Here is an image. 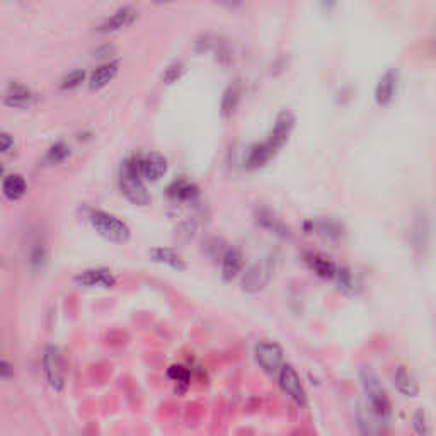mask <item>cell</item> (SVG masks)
<instances>
[{
  "instance_id": "26",
  "label": "cell",
  "mask_w": 436,
  "mask_h": 436,
  "mask_svg": "<svg viewBox=\"0 0 436 436\" xmlns=\"http://www.w3.org/2000/svg\"><path fill=\"white\" fill-rule=\"evenodd\" d=\"M167 376L171 379V382L176 383L179 392H184V390H188V387H190L191 373L188 368H184L183 365H172L167 370Z\"/></svg>"
},
{
  "instance_id": "2",
  "label": "cell",
  "mask_w": 436,
  "mask_h": 436,
  "mask_svg": "<svg viewBox=\"0 0 436 436\" xmlns=\"http://www.w3.org/2000/svg\"><path fill=\"white\" fill-rule=\"evenodd\" d=\"M89 221H91L92 228L109 242L127 244L131 237L130 227L121 218L105 212V210H92L89 213Z\"/></svg>"
},
{
  "instance_id": "1",
  "label": "cell",
  "mask_w": 436,
  "mask_h": 436,
  "mask_svg": "<svg viewBox=\"0 0 436 436\" xmlns=\"http://www.w3.org/2000/svg\"><path fill=\"white\" fill-rule=\"evenodd\" d=\"M120 190L125 198L135 206H147L150 203V194L143 184L140 158H127L120 171Z\"/></svg>"
},
{
  "instance_id": "25",
  "label": "cell",
  "mask_w": 436,
  "mask_h": 436,
  "mask_svg": "<svg viewBox=\"0 0 436 436\" xmlns=\"http://www.w3.org/2000/svg\"><path fill=\"white\" fill-rule=\"evenodd\" d=\"M70 157V147L64 142H57L55 145H51L48 149L46 155H44V164L46 165H58L62 162H65Z\"/></svg>"
},
{
  "instance_id": "14",
  "label": "cell",
  "mask_w": 436,
  "mask_h": 436,
  "mask_svg": "<svg viewBox=\"0 0 436 436\" xmlns=\"http://www.w3.org/2000/svg\"><path fill=\"white\" fill-rule=\"evenodd\" d=\"M278 147L275 145V143L271 142L269 138H266L264 142L257 143V145H254L253 149H251V154L249 157H247V167L251 169V171H254V169H261L264 167L266 164H268L269 161H271L273 157H275L276 154H278Z\"/></svg>"
},
{
  "instance_id": "12",
  "label": "cell",
  "mask_w": 436,
  "mask_h": 436,
  "mask_svg": "<svg viewBox=\"0 0 436 436\" xmlns=\"http://www.w3.org/2000/svg\"><path fill=\"white\" fill-rule=\"evenodd\" d=\"M167 158L158 152H150L145 157L140 158V169H142V176L147 181H158L165 176L167 172Z\"/></svg>"
},
{
  "instance_id": "11",
  "label": "cell",
  "mask_w": 436,
  "mask_h": 436,
  "mask_svg": "<svg viewBox=\"0 0 436 436\" xmlns=\"http://www.w3.org/2000/svg\"><path fill=\"white\" fill-rule=\"evenodd\" d=\"M399 84V72L395 69L387 70L382 77H380L379 84L375 87V101L379 106H389L395 98Z\"/></svg>"
},
{
  "instance_id": "20",
  "label": "cell",
  "mask_w": 436,
  "mask_h": 436,
  "mask_svg": "<svg viewBox=\"0 0 436 436\" xmlns=\"http://www.w3.org/2000/svg\"><path fill=\"white\" fill-rule=\"evenodd\" d=\"M394 385L399 394L406 395V397H416L419 395V383H417L416 376L406 367H399L394 375Z\"/></svg>"
},
{
  "instance_id": "16",
  "label": "cell",
  "mask_w": 436,
  "mask_h": 436,
  "mask_svg": "<svg viewBox=\"0 0 436 436\" xmlns=\"http://www.w3.org/2000/svg\"><path fill=\"white\" fill-rule=\"evenodd\" d=\"M220 268L221 278L225 282H232L234 278H237L244 268V256L237 247H230V249L225 251V254L220 260Z\"/></svg>"
},
{
  "instance_id": "3",
  "label": "cell",
  "mask_w": 436,
  "mask_h": 436,
  "mask_svg": "<svg viewBox=\"0 0 436 436\" xmlns=\"http://www.w3.org/2000/svg\"><path fill=\"white\" fill-rule=\"evenodd\" d=\"M360 380L373 415L379 417V421L389 419L390 401L389 397H387L385 389H383V385L380 383L379 376H376L372 370H368V368H363V370L360 372Z\"/></svg>"
},
{
  "instance_id": "30",
  "label": "cell",
  "mask_w": 436,
  "mask_h": 436,
  "mask_svg": "<svg viewBox=\"0 0 436 436\" xmlns=\"http://www.w3.org/2000/svg\"><path fill=\"white\" fill-rule=\"evenodd\" d=\"M183 65L181 64H176V65H171L167 70H165V75H164V80L165 84H174L177 79H179L181 75H183Z\"/></svg>"
},
{
  "instance_id": "22",
  "label": "cell",
  "mask_w": 436,
  "mask_h": 436,
  "mask_svg": "<svg viewBox=\"0 0 436 436\" xmlns=\"http://www.w3.org/2000/svg\"><path fill=\"white\" fill-rule=\"evenodd\" d=\"M28 191V183L21 174H7L2 181L3 197L10 201H19Z\"/></svg>"
},
{
  "instance_id": "13",
  "label": "cell",
  "mask_w": 436,
  "mask_h": 436,
  "mask_svg": "<svg viewBox=\"0 0 436 436\" xmlns=\"http://www.w3.org/2000/svg\"><path fill=\"white\" fill-rule=\"evenodd\" d=\"M149 257L154 262H158V264L169 266V268L174 269V271H186V268H188L186 261L183 260V256H181L176 249H172V247H164V246L152 247V249L149 251Z\"/></svg>"
},
{
  "instance_id": "17",
  "label": "cell",
  "mask_w": 436,
  "mask_h": 436,
  "mask_svg": "<svg viewBox=\"0 0 436 436\" xmlns=\"http://www.w3.org/2000/svg\"><path fill=\"white\" fill-rule=\"evenodd\" d=\"M293 127H295L293 114H291L290 111H282V113L278 114V118H276L275 128H273L271 133H269L268 138L271 140L278 149H282L284 143H287L288 136H290L291 131H293Z\"/></svg>"
},
{
  "instance_id": "21",
  "label": "cell",
  "mask_w": 436,
  "mask_h": 436,
  "mask_svg": "<svg viewBox=\"0 0 436 436\" xmlns=\"http://www.w3.org/2000/svg\"><path fill=\"white\" fill-rule=\"evenodd\" d=\"M256 217H257V224H260L261 227H264L266 230L271 232V234L278 235V237H283V239H288L291 235L290 228H288L287 225H284L283 221L275 215V213L269 212V210H266V208L260 210Z\"/></svg>"
},
{
  "instance_id": "19",
  "label": "cell",
  "mask_w": 436,
  "mask_h": 436,
  "mask_svg": "<svg viewBox=\"0 0 436 436\" xmlns=\"http://www.w3.org/2000/svg\"><path fill=\"white\" fill-rule=\"evenodd\" d=\"M305 230L309 234H317L324 239L338 240L343 237V227L338 221L331 220V218H319V220L307 221Z\"/></svg>"
},
{
  "instance_id": "6",
  "label": "cell",
  "mask_w": 436,
  "mask_h": 436,
  "mask_svg": "<svg viewBox=\"0 0 436 436\" xmlns=\"http://www.w3.org/2000/svg\"><path fill=\"white\" fill-rule=\"evenodd\" d=\"M278 383L282 387L283 394L287 395L290 401H293L298 408H305L307 406V392L304 389L300 376L297 370L291 365H283L278 372Z\"/></svg>"
},
{
  "instance_id": "15",
  "label": "cell",
  "mask_w": 436,
  "mask_h": 436,
  "mask_svg": "<svg viewBox=\"0 0 436 436\" xmlns=\"http://www.w3.org/2000/svg\"><path fill=\"white\" fill-rule=\"evenodd\" d=\"M269 282V268L266 264H254L244 273L242 290L249 293H256L262 290Z\"/></svg>"
},
{
  "instance_id": "27",
  "label": "cell",
  "mask_w": 436,
  "mask_h": 436,
  "mask_svg": "<svg viewBox=\"0 0 436 436\" xmlns=\"http://www.w3.org/2000/svg\"><path fill=\"white\" fill-rule=\"evenodd\" d=\"M412 426H415V431L417 435H428L431 431V419L430 415H428L426 409H417V411L412 415Z\"/></svg>"
},
{
  "instance_id": "24",
  "label": "cell",
  "mask_w": 436,
  "mask_h": 436,
  "mask_svg": "<svg viewBox=\"0 0 436 436\" xmlns=\"http://www.w3.org/2000/svg\"><path fill=\"white\" fill-rule=\"evenodd\" d=\"M240 98H242V89H240L239 84H234L224 92V98H221V105H220V111H221V116L224 118H230L232 114L235 113L237 109Z\"/></svg>"
},
{
  "instance_id": "9",
  "label": "cell",
  "mask_w": 436,
  "mask_h": 436,
  "mask_svg": "<svg viewBox=\"0 0 436 436\" xmlns=\"http://www.w3.org/2000/svg\"><path fill=\"white\" fill-rule=\"evenodd\" d=\"M36 96L33 94L31 89L22 86L19 82H12L7 87L6 96H3V105L12 109H28L35 105Z\"/></svg>"
},
{
  "instance_id": "8",
  "label": "cell",
  "mask_w": 436,
  "mask_h": 436,
  "mask_svg": "<svg viewBox=\"0 0 436 436\" xmlns=\"http://www.w3.org/2000/svg\"><path fill=\"white\" fill-rule=\"evenodd\" d=\"M79 287L84 288H113L116 284V278L113 273L106 268H91L84 269L73 278Z\"/></svg>"
},
{
  "instance_id": "33",
  "label": "cell",
  "mask_w": 436,
  "mask_h": 436,
  "mask_svg": "<svg viewBox=\"0 0 436 436\" xmlns=\"http://www.w3.org/2000/svg\"><path fill=\"white\" fill-rule=\"evenodd\" d=\"M212 2L228 7V9H237V7L242 6V0H212Z\"/></svg>"
},
{
  "instance_id": "7",
  "label": "cell",
  "mask_w": 436,
  "mask_h": 436,
  "mask_svg": "<svg viewBox=\"0 0 436 436\" xmlns=\"http://www.w3.org/2000/svg\"><path fill=\"white\" fill-rule=\"evenodd\" d=\"M304 261L305 264L309 266L310 271L316 273L319 278L326 280V282H338L339 276L343 273V266H339L338 262H334L331 257H326L324 254L319 253H305L304 254Z\"/></svg>"
},
{
  "instance_id": "4",
  "label": "cell",
  "mask_w": 436,
  "mask_h": 436,
  "mask_svg": "<svg viewBox=\"0 0 436 436\" xmlns=\"http://www.w3.org/2000/svg\"><path fill=\"white\" fill-rule=\"evenodd\" d=\"M43 375L55 392H62L66 382V360L58 346H48L43 353Z\"/></svg>"
},
{
  "instance_id": "18",
  "label": "cell",
  "mask_w": 436,
  "mask_h": 436,
  "mask_svg": "<svg viewBox=\"0 0 436 436\" xmlns=\"http://www.w3.org/2000/svg\"><path fill=\"white\" fill-rule=\"evenodd\" d=\"M118 72H120V62L113 60V62H106L101 66L94 70L89 77V87L92 91H99V89L106 87L109 82H113L116 79Z\"/></svg>"
},
{
  "instance_id": "5",
  "label": "cell",
  "mask_w": 436,
  "mask_h": 436,
  "mask_svg": "<svg viewBox=\"0 0 436 436\" xmlns=\"http://www.w3.org/2000/svg\"><path fill=\"white\" fill-rule=\"evenodd\" d=\"M254 358L260 368L268 375H278L283 367V349L282 346L273 341H262L254 348Z\"/></svg>"
},
{
  "instance_id": "31",
  "label": "cell",
  "mask_w": 436,
  "mask_h": 436,
  "mask_svg": "<svg viewBox=\"0 0 436 436\" xmlns=\"http://www.w3.org/2000/svg\"><path fill=\"white\" fill-rule=\"evenodd\" d=\"M0 143H2V154L7 155L14 150V140L9 133H2L0 135Z\"/></svg>"
},
{
  "instance_id": "29",
  "label": "cell",
  "mask_w": 436,
  "mask_h": 436,
  "mask_svg": "<svg viewBox=\"0 0 436 436\" xmlns=\"http://www.w3.org/2000/svg\"><path fill=\"white\" fill-rule=\"evenodd\" d=\"M86 80V72L84 70H73L69 75H65L60 82L62 91H72V89H77L79 86H82V82Z\"/></svg>"
},
{
  "instance_id": "32",
  "label": "cell",
  "mask_w": 436,
  "mask_h": 436,
  "mask_svg": "<svg viewBox=\"0 0 436 436\" xmlns=\"http://www.w3.org/2000/svg\"><path fill=\"white\" fill-rule=\"evenodd\" d=\"M0 375H2V379L3 380H7V379H10V376L14 375V368H12V365L9 363V361L7 360H2V365H0Z\"/></svg>"
},
{
  "instance_id": "28",
  "label": "cell",
  "mask_w": 436,
  "mask_h": 436,
  "mask_svg": "<svg viewBox=\"0 0 436 436\" xmlns=\"http://www.w3.org/2000/svg\"><path fill=\"white\" fill-rule=\"evenodd\" d=\"M44 261H46V247L42 240H36L31 247V253H29V264L35 269L43 268Z\"/></svg>"
},
{
  "instance_id": "34",
  "label": "cell",
  "mask_w": 436,
  "mask_h": 436,
  "mask_svg": "<svg viewBox=\"0 0 436 436\" xmlns=\"http://www.w3.org/2000/svg\"><path fill=\"white\" fill-rule=\"evenodd\" d=\"M169 2H174V0H155V3H169Z\"/></svg>"
},
{
  "instance_id": "10",
  "label": "cell",
  "mask_w": 436,
  "mask_h": 436,
  "mask_svg": "<svg viewBox=\"0 0 436 436\" xmlns=\"http://www.w3.org/2000/svg\"><path fill=\"white\" fill-rule=\"evenodd\" d=\"M136 17H138V10H136L133 6H125V7H121V9H118L116 12L111 14L108 19L99 26L98 31L99 33L121 31V29L131 26L133 22L136 21Z\"/></svg>"
},
{
  "instance_id": "23",
  "label": "cell",
  "mask_w": 436,
  "mask_h": 436,
  "mask_svg": "<svg viewBox=\"0 0 436 436\" xmlns=\"http://www.w3.org/2000/svg\"><path fill=\"white\" fill-rule=\"evenodd\" d=\"M167 194L176 201H194L199 191L193 183L186 179H177L167 188Z\"/></svg>"
}]
</instances>
